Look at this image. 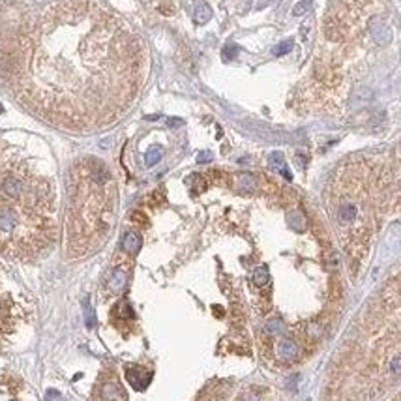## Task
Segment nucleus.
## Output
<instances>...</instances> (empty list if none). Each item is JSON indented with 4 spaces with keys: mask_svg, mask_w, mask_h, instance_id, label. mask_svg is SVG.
I'll return each mask as SVG.
<instances>
[{
    "mask_svg": "<svg viewBox=\"0 0 401 401\" xmlns=\"http://www.w3.org/2000/svg\"><path fill=\"white\" fill-rule=\"evenodd\" d=\"M139 45L90 0H54L13 30H0V85L47 122L86 130L130 101Z\"/></svg>",
    "mask_w": 401,
    "mask_h": 401,
    "instance_id": "nucleus-1",
    "label": "nucleus"
},
{
    "mask_svg": "<svg viewBox=\"0 0 401 401\" xmlns=\"http://www.w3.org/2000/svg\"><path fill=\"white\" fill-rule=\"evenodd\" d=\"M56 236L51 180L15 152H0V251L34 259Z\"/></svg>",
    "mask_w": 401,
    "mask_h": 401,
    "instance_id": "nucleus-2",
    "label": "nucleus"
},
{
    "mask_svg": "<svg viewBox=\"0 0 401 401\" xmlns=\"http://www.w3.org/2000/svg\"><path fill=\"white\" fill-rule=\"evenodd\" d=\"M109 184L111 173L98 158H86L73 167L68 214V249L73 257L86 253L96 238L107 236L113 214Z\"/></svg>",
    "mask_w": 401,
    "mask_h": 401,
    "instance_id": "nucleus-3",
    "label": "nucleus"
},
{
    "mask_svg": "<svg viewBox=\"0 0 401 401\" xmlns=\"http://www.w3.org/2000/svg\"><path fill=\"white\" fill-rule=\"evenodd\" d=\"M100 400L101 401H128L126 390L122 385L113 379V381H105L103 385H100Z\"/></svg>",
    "mask_w": 401,
    "mask_h": 401,
    "instance_id": "nucleus-4",
    "label": "nucleus"
},
{
    "mask_svg": "<svg viewBox=\"0 0 401 401\" xmlns=\"http://www.w3.org/2000/svg\"><path fill=\"white\" fill-rule=\"evenodd\" d=\"M370 32L379 45H388L392 41V30L381 17H373L370 21Z\"/></svg>",
    "mask_w": 401,
    "mask_h": 401,
    "instance_id": "nucleus-5",
    "label": "nucleus"
},
{
    "mask_svg": "<svg viewBox=\"0 0 401 401\" xmlns=\"http://www.w3.org/2000/svg\"><path fill=\"white\" fill-rule=\"evenodd\" d=\"M150 373L145 371L143 368H128L126 370V379L130 381V385L135 388V390H145L150 383Z\"/></svg>",
    "mask_w": 401,
    "mask_h": 401,
    "instance_id": "nucleus-6",
    "label": "nucleus"
},
{
    "mask_svg": "<svg viewBox=\"0 0 401 401\" xmlns=\"http://www.w3.org/2000/svg\"><path fill=\"white\" fill-rule=\"evenodd\" d=\"M278 355L281 360H285V362H294L298 355H300V347L294 343L293 340H289V338H283V340L278 343Z\"/></svg>",
    "mask_w": 401,
    "mask_h": 401,
    "instance_id": "nucleus-7",
    "label": "nucleus"
},
{
    "mask_svg": "<svg viewBox=\"0 0 401 401\" xmlns=\"http://www.w3.org/2000/svg\"><path fill=\"white\" fill-rule=\"evenodd\" d=\"M141 246H143V240L137 232H126V236L122 240V249L130 255H137L139 253Z\"/></svg>",
    "mask_w": 401,
    "mask_h": 401,
    "instance_id": "nucleus-8",
    "label": "nucleus"
},
{
    "mask_svg": "<svg viewBox=\"0 0 401 401\" xmlns=\"http://www.w3.org/2000/svg\"><path fill=\"white\" fill-rule=\"evenodd\" d=\"M371 98H373V92H371L370 88L355 90V94L351 96V107H355V109L366 107V105L371 101Z\"/></svg>",
    "mask_w": 401,
    "mask_h": 401,
    "instance_id": "nucleus-9",
    "label": "nucleus"
},
{
    "mask_svg": "<svg viewBox=\"0 0 401 401\" xmlns=\"http://www.w3.org/2000/svg\"><path fill=\"white\" fill-rule=\"evenodd\" d=\"M358 216V208H356L355 202H343L340 206V212H338V217H340L341 223H353Z\"/></svg>",
    "mask_w": 401,
    "mask_h": 401,
    "instance_id": "nucleus-10",
    "label": "nucleus"
},
{
    "mask_svg": "<svg viewBox=\"0 0 401 401\" xmlns=\"http://www.w3.org/2000/svg\"><path fill=\"white\" fill-rule=\"evenodd\" d=\"M126 283H128V274H126L122 268H116V270L113 272L111 279H109V289H111L113 293H120L124 287H126Z\"/></svg>",
    "mask_w": 401,
    "mask_h": 401,
    "instance_id": "nucleus-11",
    "label": "nucleus"
},
{
    "mask_svg": "<svg viewBox=\"0 0 401 401\" xmlns=\"http://www.w3.org/2000/svg\"><path fill=\"white\" fill-rule=\"evenodd\" d=\"M236 188L244 193L255 192V188H257V178H255L253 175H249V173H242V175L236 177Z\"/></svg>",
    "mask_w": 401,
    "mask_h": 401,
    "instance_id": "nucleus-12",
    "label": "nucleus"
},
{
    "mask_svg": "<svg viewBox=\"0 0 401 401\" xmlns=\"http://www.w3.org/2000/svg\"><path fill=\"white\" fill-rule=\"evenodd\" d=\"M193 17H195V21H197L199 24L208 23L210 19H212V9H210L208 4L199 2V4L195 6V13H193Z\"/></svg>",
    "mask_w": 401,
    "mask_h": 401,
    "instance_id": "nucleus-13",
    "label": "nucleus"
},
{
    "mask_svg": "<svg viewBox=\"0 0 401 401\" xmlns=\"http://www.w3.org/2000/svg\"><path fill=\"white\" fill-rule=\"evenodd\" d=\"M270 163H272V167H276L278 171H281V175H283L287 180H291V173H289V171H287V167H285L283 154H279V152H274V154H270Z\"/></svg>",
    "mask_w": 401,
    "mask_h": 401,
    "instance_id": "nucleus-14",
    "label": "nucleus"
},
{
    "mask_svg": "<svg viewBox=\"0 0 401 401\" xmlns=\"http://www.w3.org/2000/svg\"><path fill=\"white\" fill-rule=\"evenodd\" d=\"M268 281H270V274H268V268H266V266H259V268H255V272H253L255 285L264 287Z\"/></svg>",
    "mask_w": 401,
    "mask_h": 401,
    "instance_id": "nucleus-15",
    "label": "nucleus"
},
{
    "mask_svg": "<svg viewBox=\"0 0 401 401\" xmlns=\"http://www.w3.org/2000/svg\"><path fill=\"white\" fill-rule=\"evenodd\" d=\"M160 160H162V148L152 147L147 152V156H145V165H147V167H152V165H156Z\"/></svg>",
    "mask_w": 401,
    "mask_h": 401,
    "instance_id": "nucleus-16",
    "label": "nucleus"
},
{
    "mask_svg": "<svg viewBox=\"0 0 401 401\" xmlns=\"http://www.w3.org/2000/svg\"><path fill=\"white\" fill-rule=\"evenodd\" d=\"M116 313H118V317H120V319H133V315H135L128 300H122L118 306H116Z\"/></svg>",
    "mask_w": 401,
    "mask_h": 401,
    "instance_id": "nucleus-17",
    "label": "nucleus"
},
{
    "mask_svg": "<svg viewBox=\"0 0 401 401\" xmlns=\"http://www.w3.org/2000/svg\"><path fill=\"white\" fill-rule=\"evenodd\" d=\"M291 49H293V41L287 39V41H281V43H278V45L274 47L272 53H274V56H283V54H287Z\"/></svg>",
    "mask_w": 401,
    "mask_h": 401,
    "instance_id": "nucleus-18",
    "label": "nucleus"
},
{
    "mask_svg": "<svg viewBox=\"0 0 401 401\" xmlns=\"http://www.w3.org/2000/svg\"><path fill=\"white\" fill-rule=\"evenodd\" d=\"M311 8V0H300L296 6L293 8V15L294 17H300V15H306Z\"/></svg>",
    "mask_w": 401,
    "mask_h": 401,
    "instance_id": "nucleus-19",
    "label": "nucleus"
},
{
    "mask_svg": "<svg viewBox=\"0 0 401 401\" xmlns=\"http://www.w3.org/2000/svg\"><path fill=\"white\" fill-rule=\"evenodd\" d=\"M283 323L279 321V319H272V321H268V324H266V330L270 332L272 336H279L281 332H283Z\"/></svg>",
    "mask_w": 401,
    "mask_h": 401,
    "instance_id": "nucleus-20",
    "label": "nucleus"
},
{
    "mask_svg": "<svg viewBox=\"0 0 401 401\" xmlns=\"http://www.w3.org/2000/svg\"><path fill=\"white\" fill-rule=\"evenodd\" d=\"M289 219H291L293 227H296V231H304V225H306V221H304V216H302L300 212H294V214H291V216H289Z\"/></svg>",
    "mask_w": 401,
    "mask_h": 401,
    "instance_id": "nucleus-21",
    "label": "nucleus"
},
{
    "mask_svg": "<svg viewBox=\"0 0 401 401\" xmlns=\"http://www.w3.org/2000/svg\"><path fill=\"white\" fill-rule=\"evenodd\" d=\"M85 323L88 328H92L94 324H96V315H94V309L92 306H88V304H85Z\"/></svg>",
    "mask_w": 401,
    "mask_h": 401,
    "instance_id": "nucleus-22",
    "label": "nucleus"
},
{
    "mask_svg": "<svg viewBox=\"0 0 401 401\" xmlns=\"http://www.w3.org/2000/svg\"><path fill=\"white\" fill-rule=\"evenodd\" d=\"M238 53V47L236 45H227L223 49V60H232Z\"/></svg>",
    "mask_w": 401,
    "mask_h": 401,
    "instance_id": "nucleus-23",
    "label": "nucleus"
},
{
    "mask_svg": "<svg viewBox=\"0 0 401 401\" xmlns=\"http://www.w3.org/2000/svg\"><path fill=\"white\" fill-rule=\"evenodd\" d=\"M131 219L141 225H147V216H145L143 212H133V214H131Z\"/></svg>",
    "mask_w": 401,
    "mask_h": 401,
    "instance_id": "nucleus-24",
    "label": "nucleus"
},
{
    "mask_svg": "<svg viewBox=\"0 0 401 401\" xmlns=\"http://www.w3.org/2000/svg\"><path fill=\"white\" fill-rule=\"evenodd\" d=\"M210 160H212V152H208V150H206V152H200V154L197 156V162L199 163H208Z\"/></svg>",
    "mask_w": 401,
    "mask_h": 401,
    "instance_id": "nucleus-25",
    "label": "nucleus"
},
{
    "mask_svg": "<svg viewBox=\"0 0 401 401\" xmlns=\"http://www.w3.org/2000/svg\"><path fill=\"white\" fill-rule=\"evenodd\" d=\"M276 0H261L259 4H257V9H262V8H266V6H270V4H274Z\"/></svg>",
    "mask_w": 401,
    "mask_h": 401,
    "instance_id": "nucleus-26",
    "label": "nucleus"
},
{
    "mask_svg": "<svg viewBox=\"0 0 401 401\" xmlns=\"http://www.w3.org/2000/svg\"><path fill=\"white\" fill-rule=\"evenodd\" d=\"M167 124H169L171 128H177V126H182V120H180V118H169Z\"/></svg>",
    "mask_w": 401,
    "mask_h": 401,
    "instance_id": "nucleus-27",
    "label": "nucleus"
}]
</instances>
